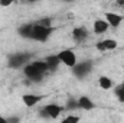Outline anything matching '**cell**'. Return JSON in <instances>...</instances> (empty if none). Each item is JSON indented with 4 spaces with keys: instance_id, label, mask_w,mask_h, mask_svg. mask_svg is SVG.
Segmentation results:
<instances>
[{
    "instance_id": "cell-2",
    "label": "cell",
    "mask_w": 124,
    "mask_h": 123,
    "mask_svg": "<svg viewBox=\"0 0 124 123\" xmlns=\"http://www.w3.org/2000/svg\"><path fill=\"white\" fill-rule=\"evenodd\" d=\"M93 65H94L93 60H85L82 62H77V65L72 68V72H74V75L77 78L82 80L93 71Z\"/></svg>"
},
{
    "instance_id": "cell-5",
    "label": "cell",
    "mask_w": 124,
    "mask_h": 123,
    "mask_svg": "<svg viewBox=\"0 0 124 123\" xmlns=\"http://www.w3.org/2000/svg\"><path fill=\"white\" fill-rule=\"evenodd\" d=\"M62 112V107L58 104H46L45 107L40 109V116L45 119H56Z\"/></svg>"
},
{
    "instance_id": "cell-11",
    "label": "cell",
    "mask_w": 124,
    "mask_h": 123,
    "mask_svg": "<svg viewBox=\"0 0 124 123\" xmlns=\"http://www.w3.org/2000/svg\"><path fill=\"white\" fill-rule=\"evenodd\" d=\"M32 31H33V23H25L22 26H19L17 33L20 38H25V39H32Z\"/></svg>"
},
{
    "instance_id": "cell-9",
    "label": "cell",
    "mask_w": 124,
    "mask_h": 123,
    "mask_svg": "<svg viewBox=\"0 0 124 123\" xmlns=\"http://www.w3.org/2000/svg\"><path fill=\"white\" fill-rule=\"evenodd\" d=\"M88 35H90V32H88L87 28H84V26L75 28V29L72 31V38H74V41H75V42H78V44L84 42V41L88 38Z\"/></svg>"
},
{
    "instance_id": "cell-10",
    "label": "cell",
    "mask_w": 124,
    "mask_h": 123,
    "mask_svg": "<svg viewBox=\"0 0 124 123\" xmlns=\"http://www.w3.org/2000/svg\"><path fill=\"white\" fill-rule=\"evenodd\" d=\"M22 100H23V104L28 106V107H33L36 106L38 103H40L43 100V96H36V94H23L22 96Z\"/></svg>"
},
{
    "instance_id": "cell-3",
    "label": "cell",
    "mask_w": 124,
    "mask_h": 123,
    "mask_svg": "<svg viewBox=\"0 0 124 123\" xmlns=\"http://www.w3.org/2000/svg\"><path fill=\"white\" fill-rule=\"evenodd\" d=\"M54 32V28H43V26H38L33 23V31H32V39L38 41V42H46L51 35Z\"/></svg>"
},
{
    "instance_id": "cell-18",
    "label": "cell",
    "mask_w": 124,
    "mask_h": 123,
    "mask_svg": "<svg viewBox=\"0 0 124 123\" xmlns=\"http://www.w3.org/2000/svg\"><path fill=\"white\" fill-rule=\"evenodd\" d=\"M66 109H68V110L79 109V107H78V100H77V98H74V97H71V98L68 100V103H66Z\"/></svg>"
},
{
    "instance_id": "cell-15",
    "label": "cell",
    "mask_w": 124,
    "mask_h": 123,
    "mask_svg": "<svg viewBox=\"0 0 124 123\" xmlns=\"http://www.w3.org/2000/svg\"><path fill=\"white\" fill-rule=\"evenodd\" d=\"M98 84H100V87H101L102 90H110V88H113V80H111L110 77H105V75L100 77Z\"/></svg>"
},
{
    "instance_id": "cell-19",
    "label": "cell",
    "mask_w": 124,
    "mask_h": 123,
    "mask_svg": "<svg viewBox=\"0 0 124 123\" xmlns=\"http://www.w3.org/2000/svg\"><path fill=\"white\" fill-rule=\"evenodd\" d=\"M79 116H66L61 123H79Z\"/></svg>"
},
{
    "instance_id": "cell-17",
    "label": "cell",
    "mask_w": 124,
    "mask_h": 123,
    "mask_svg": "<svg viewBox=\"0 0 124 123\" xmlns=\"http://www.w3.org/2000/svg\"><path fill=\"white\" fill-rule=\"evenodd\" d=\"M114 96L117 97V100H120L121 103H124V88H121V86L114 88Z\"/></svg>"
},
{
    "instance_id": "cell-12",
    "label": "cell",
    "mask_w": 124,
    "mask_h": 123,
    "mask_svg": "<svg viewBox=\"0 0 124 123\" xmlns=\"http://www.w3.org/2000/svg\"><path fill=\"white\" fill-rule=\"evenodd\" d=\"M78 107L82 109V110H93V109H95V104L90 97L82 96V97L78 98Z\"/></svg>"
},
{
    "instance_id": "cell-20",
    "label": "cell",
    "mask_w": 124,
    "mask_h": 123,
    "mask_svg": "<svg viewBox=\"0 0 124 123\" xmlns=\"http://www.w3.org/2000/svg\"><path fill=\"white\" fill-rule=\"evenodd\" d=\"M19 122H20L19 117H15V116L13 117H7V123H19Z\"/></svg>"
},
{
    "instance_id": "cell-6",
    "label": "cell",
    "mask_w": 124,
    "mask_h": 123,
    "mask_svg": "<svg viewBox=\"0 0 124 123\" xmlns=\"http://www.w3.org/2000/svg\"><path fill=\"white\" fill-rule=\"evenodd\" d=\"M23 74H25V77H26L29 81H33V83H39V81H42V78H43V74H40V72L33 67L32 62H29L26 67H23Z\"/></svg>"
},
{
    "instance_id": "cell-23",
    "label": "cell",
    "mask_w": 124,
    "mask_h": 123,
    "mask_svg": "<svg viewBox=\"0 0 124 123\" xmlns=\"http://www.w3.org/2000/svg\"><path fill=\"white\" fill-rule=\"evenodd\" d=\"M121 88H124V81H123V84H121Z\"/></svg>"
},
{
    "instance_id": "cell-21",
    "label": "cell",
    "mask_w": 124,
    "mask_h": 123,
    "mask_svg": "<svg viewBox=\"0 0 124 123\" xmlns=\"http://www.w3.org/2000/svg\"><path fill=\"white\" fill-rule=\"evenodd\" d=\"M12 4V1H0V6L1 7H7V6H10Z\"/></svg>"
},
{
    "instance_id": "cell-22",
    "label": "cell",
    "mask_w": 124,
    "mask_h": 123,
    "mask_svg": "<svg viewBox=\"0 0 124 123\" xmlns=\"http://www.w3.org/2000/svg\"><path fill=\"white\" fill-rule=\"evenodd\" d=\"M0 123H7V119L3 117V116H0Z\"/></svg>"
},
{
    "instance_id": "cell-1",
    "label": "cell",
    "mask_w": 124,
    "mask_h": 123,
    "mask_svg": "<svg viewBox=\"0 0 124 123\" xmlns=\"http://www.w3.org/2000/svg\"><path fill=\"white\" fill-rule=\"evenodd\" d=\"M32 58L31 52H16L7 57V65L9 68H20V67H26Z\"/></svg>"
},
{
    "instance_id": "cell-4",
    "label": "cell",
    "mask_w": 124,
    "mask_h": 123,
    "mask_svg": "<svg viewBox=\"0 0 124 123\" xmlns=\"http://www.w3.org/2000/svg\"><path fill=\"white\" fill-rule=\"evenodd\" d=\"M58 58H59V61L63 65H66L69 68H74L77 65V55H75V52L72 49H63V51H61L58 54Z\"/></svg>"
},
{
    "instance_id": "cell-14",
    "label": "cell",
    "mask_w": 124,
    "mask_h": 123,
    "mask_svg": "<svg viewBox=\"0 0 124 123\" xmlns=\"http://www.w3.org/2000/svg\"><path fill=\"white\" fill-rule=\"evenodd\" d=\"M108 28H110L108 23L105 20H102V19H97L94 22V32L95 33H104V32H107Z\"/></svg>"
},
{
    "instance_id": "cell-16",
    "label": "cell",
    "mask_w": 124,
    "mask_h": 123,
    "mask_svg": "<svg viewBox=\"0 0 124 123\" xmlns=\"http://www.w3.org/2000/svg\"><path fill=\"white\" fill-rule=\"evenodd\" d=\"M35 25H38V26H43V28H52V19H51V18H42V19L36 20Z\"/></svg>"
},
{
    "instance_id": "cell-13",
    "label": "cell",
    "mask_w": 124,
    "mask_h": 123,
    "mask_svg": "<svg viewBox=\"0 0 124 123\" xmlns=\"http://www.w3.org/2000/svg\"><path fill=\"white\" fill-rule=\"evenodd\" d=\"M45 62H46L49 71H55V70L58 68V65L61 64L59 58H58V55H48L46 60H45Z\"/></svg>"
},
{
    "instance_id": "cell-7",
    "label": "cell",
    "mask_w": 124,
    "mask_h": 123,
    "mask_svg": "<svg viewBox=\"0 0 124 123\" xmlns=\"http://www.w3.org/2000/svg\"><path fill=\"white\" fill-rule=\"evenodd\" d=\"M95 46H97L98 51L104 52V51H114V49L118 46V44H117V41H114V39H104V41L97 42Z\"/></svg>"
},
{
    "instance_id": "cell-8",
    "label": "cell",
    "mask_w": 124,
    "mask_h": 123,
    "mask_svg": "<svg viewBox=\"0 0 124 123\" xmlns=\"http://www.w3.org/2000/svg\"><path fill=\"white\" fill-rule=\"evenodd\" d=\"M105 22L111 28H118L120 23L123 22V16L121 15H117V13H113V12H107L105 13Z\"/></svg>"
}]
</instances>
